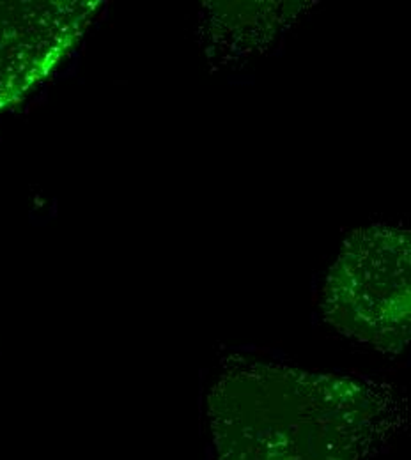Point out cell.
Segmentation results:
<instances>
[{
    "instance_id": "6da1fadb",
    "label": "cell",
    "mask_w": 411,
    "mask_h": 460,
    "mask_svg": "<svg viewBox=\"0 0 411 460\" xmlns=\"http://www.w3.org/2000/svg\"><path fill=\"white\" fill-rule=\"evenodd\" d=\"M210 418L219 460H367L381 434L360 385L264 367L219 383Z\"/></svg>"
},
{
    "instance_id": "7a4b0ae2",
    "label": "cell",
    "mask_w": 411,
    "mask_h": 460,
    "mask_svg": "<svg viewBox=\"0 0 411 460\" xmlns=\"http://www.w3.org/2000/svg\"><path fill=\"white\" fill-rule=\"evenodd\" d=\"M332 268L323 297L326 321L383 350L410 337V244L392 230L362 232Z\"/></svg>"
}]
</instances>
